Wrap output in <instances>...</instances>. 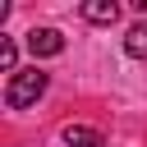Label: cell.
<instances>
[{
	"label": "cell",
	"mask_w": 147,
	"mask_h": 147,
	"mask_svg": "<svg viewBox=\"0 0 147 147\" xmlns=\"http://www.w3.org/2000/svg\"><path fill=\"white\" fill-rule=\"evenodd\" d=\"M83 18L87 23H115L119 18V5L115 0H83Z\"/></svg>",
	"instance_id": "3957f363"
},
{
	"label": "cell",
	"mask_w": 147,
	"mask_h": 147,
	"mask_svg": "<svg viewBox=\"0 0 147 147\" xmlns=\"http://www.w3.org/2000/svg\"><path fill=\"white\" fill-rule=\"evenodd\" d=\"M124 51H129L133 60H147V18H142V23H133V28L124 32Z\"/></svg>",
	"instance_id": "5b68a950"
},
{
	"label": "cell",
	"mask_w": 147,
	"mask_h": 147,
	"mask_svg": "<svg viewBox=\"0 0 147 147\" xmlns=\"http://www.w3.org/2000/svg\"><path fill=\"white\" fill-rule=\"evenodd\" d=\"M28 51H32V55H60V51H64V37H60L55 28H32V32H28Z\"/></svg>",
	"instance_id": "7a4b0ae2"
},
{
	"label": "cell",
	"mask_w": 147,
	"mask_h": 147,
	"mask_svg": "<svg viewBox=\"0 0 147 147\" xmlns=\"http://www.w3.org/2000/svg\"><path fill=\"white\" fill-rule=\"evenodd\" d=\"M64 142L69 147H106V138L96 129H87V124H64Z\"/></svg>",
	"instance_id": "277c9868"
},
{
	"label": "cell",
	"mask_w": 147,
	"mask_h": 147,
	"mask_svg": "<svg viewBox=\"0 0 147 147\" xmlns=\"http://www.w3.org/2000/svg\"><path fill=\"white\" fill-rule=\"evenodd\" d=\"M46 83H51V74L46 69H18L14 78H9V87H5V106L9 110H23V106H32L41 92H46Z\"/></svg>",
	"instance_id": "6da1fadb"
},
{
	"label": "cell",
	"mask_w": 147,
	"mask_h": 147,
	"mask_svg": "<svg viewBox=\"0 0 147 147\" xmlns=\"http://www.w3.org/2000/svg\"><path fill=\"white\" fill-rule=\"evenodd\" d=\"M14 64H18V51H14V41L5 37V41H0V74H9V78H14V74H18Z\"/></svg>",
	"instance_id": "8992f818"
}]
</instances>
